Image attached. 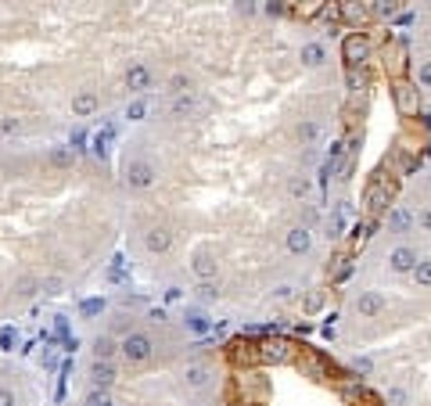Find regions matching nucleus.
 Here are the masks:
<instances>
[{
    "mask_svg": "<svg viewBox=\"0 0 431 406\" xmlns=\"http://www.w3.org/2000/svg\"><path fill=\"white\" fill-rule=\"evenodd\" d=\"M263 14H266V19H284V14H291V4H280V0H269V4H263Z\"/></svg>",
    "mask_w": 431,
    "mask_h": 406,
    "instance_id": "40",
    "label": "nucleus"
},
{
    "mask_svg": "<svg viewBox=\"0 0 431 406\" xmlns=\"http://www.w3.org/2000/svg\"><path fill=\"white\" fill-rule=\"evenodd\" d=\"M234 396H237V406H266V399H269V381L263 378L259 370H237Z\"/></svg>",
    "mask_w": 431,
    "mask_h": 406,
    "instance_id": "2",
    "label": "nucleus"
},
{
    "mask_svg": "<svg viewBox=\"0 0 431 406\" xmlns=\"http://www.w3.org/2000/svg\"><path fill=\"white\" fill-rule=\"evenodd\" d=\"M428 187H431V173H428Z\"/></svg>",
    "mask_w": 431,
    "mask_h": 406,
    "instance_id": "53",
    "label": "nucleus"
},
{
    "mask_svg": "<svg viewBox=\"0 0 431 406\" xmlns=\"http://www.w3.org/2000/svg\"><path fill=\"white\" fill-rule=\"evenodd\" d=\"M190 270H195L198 284H209V280H216L219 262H216V252H212V248H198V252H195V262H190Z\"/></svg>",
    "mask_w": 431,
    "mask_h": 406,
    "instance_id": "16",
    "label": "nucleus"
},
{
    "mask_svg": "<svg viewBox=\"0 0 431 406\" xmlns=\"http://www.w3.org/2000/svg\"><path fill=\"white\" fill-rule=\"evenodd\" d=\"M90 352H93V360H115L119 356V341L111 338V335H98L90 341Z\"/></svg>",
    "mask_w": 431,
    "mask_h": 406,
    "instance_id": "27",
    "label": "nucleus"
},
{
    "mask_svg": "<svg viewBox=\"0 0 431 406\" xmlns=\"http://www.w3.org/2000/svg\"><path fill=\"white\" fill-rule=\"evenodd\" d=\"M43 288L51 291V295H58V291H61V280H43Z\"/></svg>",
    "mask_w": 431,
    "mask_h": 406,
    "instance_id": "51",
    "label": "nucleus"
},
{
    "mask_svg": "<svg viewBox=\"0 0 431 406\" xmlns=\"http://www.w3.org/2000/svg\"><path fill=\"white\" fill-rule=\"evenodd\" d=\"M198 112V93H180L169 101V119H190Z\"/></svg>",
    "mask_w": 431,
    "mask_h": 406,
    "instance_id": "24",
    "label": "nucleus"
},
{
    "mask_svg": "<svg viewBox=\"0 0 431 406\" xmlns=\"http://www.w3.org/2000/svg\"><path fill=\"white\" fill-rule=\"evenodd\" d=\"M381 69L392 83L399 80H410V47L403 36H388L385 47H381Z\"/></svg>",
    "mask_w": 431,
    "mask_h": 406,
    "instance_id": "3",
    "label": "nucleus"
},
{
    "mask_svg": "<svg viewBox=\"0 0 431 406\" xmlns=\"http://www.w3.org/2000/svg\"><path fill=\"white\" fill-rule=\"evenodd\" d=\"M0 346L11 352V346H14V331H11V327H4V331H0Z\"/></svg>",
    "mask_w": 431,
    "mask_h": 406,
    "instance_id": "49",
    "label": "nucleus"
},
{
    "mask_svg": "<svg viewBox=\"0 0 431 406\" xmlns=\"http://www.w3.org/2000/svg\"><path fill=\"white\" fill-rule=\"evenodd\" d=\"M158 180V169L151 159H144V155H126L122 162V183L130 187V191H148V187H155Z\"/></svg>",
    "mask_w": 431,
    "mask_h": 406,
    "instance_id": "4",
    "label": "nucleus"
},
{
    "mask_svg": "<svg viewBox=\"0 0 431 406\" xmlns=\"http://www.w3.org/2000/svg\"><path fill=\"white\" fill-rule=\"evenodd\" d=\"M227 356L237 370H255L259 367V341L255 338H234L227 346Z\"/></svg>",
    "mask_w": 431,
    "mask_h": 406,
    "instance_id": "10",
    "label": "nucleus"
},
{
    "mask_svg": "<svg viewBox=\"0 0 431 406\" xmlns=\"http://www.w3.org/2000/svg\"><path fill=\"white\" fill-rule=\"evenodd\" d=\"M122 80H126V87H130L133 93H140V98H144L148 90H155V72L144 65V61H130V65H126V76H122Z\"/></svg>",
    "mask_w": 431,
    "mask_h": 406,
    "instance_id": "14",
    "label": "nucleus"
},
{
    "mask_svg": "<svg viewBox=\"0 0 431 406\" xmlns=\"http://www.w3.org/2000/svg\"><path fill=\"white\" fill-rule=\"evenodd\" d=\"M320 119H302L298 126H295V140L302 148H309V144H316V140H320Z\"/></svg>",
    "mask_w": 431,
    "mask_h": 406,
    "instance_id": "28",
    "label": "nucleus"
},
{
    "mask_svg": "<svg viewBox=\"0 0 431 406\" xmlns=\"http://www.w3.org/2000/svg\"><path fill=\"white\" fill-rule=\"evenodd\" d=\"M413 83H417V90H431V58L417 65V80Z\"/></svg>",
    "mask_w": 431,
    "mask_h": 406,
    "instance_id": "41",
    "label": "nucleus"
},
{
    "mask_svg": "<svg viewBox=\"0 0 431 406\" xmlns=\"http://www.w3.org/2000/svg\"><path fill=\"white\" fill-rule=\"evenodd\" d=\"M0 406H14V392L4 388V385H0Z\"/></svg>",
    "mask_w": 431,
    "mask_h": 406,
    "instance_id": "50",
    "label": "nucleus"
},
{
    "mask_svg": "<svg viewBox=\"0 0 431 406\" xmlns=\"http://www.w3.org/2000/svg\"><path fill=\"white\" fill-rule=\"evenodd\" d=\"M413 220H417V227H421L424 234H431V205H424L417 216H413Z\"/></svg>",
    "mask_w": 431,
    "mask_h": 406,
    "instance_id": "46",
    "label": "nucleus"
},
{
    "mask_svg": "<svg viewBox=\"0 0 431 406\" xmlns=\"http://www.w3.org/2000/svg\"><path fill=\"white\" fill-rule=\"evenodd\" d=\"M298 58H302V65H306V69H324L327 65V47L320 40H306V43H302V51H298Z\"/></svg>",
    "mask_w": 431,
    "mask_h": 406,
    "instance_id": "23",
    "label": "nucleus"
},
{
    "mask_svg": "<svg viewBox=\"0 0 431 406\" xmlns=\"http://www.w3.org/2000/svg\"><path fill=\"white\" fill-rule=\"evenodd\" d=\"M403 14V4L399 0H374L371 4V19H377V22H392V19H399Z\"/></svg>",
    "mask_w": 431,
    "mask_h": 406,
    "instance_id": "29",
    "label": "nucleus"
},
{
    "mask_svg": "<svg viewBox=\"0 0 431 406\" xmlns=\"http://www.w3.org/2000/svg\"><path fill=\"white\" fill-rule=\"evenodd\" d=\"M374 230H377V220H371V216H363V220L353 223V230H349V238H353V245H363V241H371L374 238Z\"/></svg>",
    "mask_w": 431,
    "mask_h": 406,
    "instance_id": "32",
    "label": "nucleus"
},
{
    "mask_svg": "<svg viewBox=\"0 0 431 406\" xmlns=\"http://www.w3.org/2000/svg\"><path fill=\"white\" fill-rule=\"evenodd\" d=\"M119 356L130 367H144V363H151V356H155V338L148 331H130V335H122L119 341Z\"/></svg>",
    "mask_w": 431,
    "mask_h": 406,
    "instance_id": "7",
    "label": "nucleus"
},
{
    "mask_svg": "<svg viewBox=\"0 0 431 406\" xmlns=\"http://www.w3.org/2000/svg\"><path fill=\"white\" fill-rule=\"evenodd\" d=\"M144 248H148L151 256H169V248H173V230L162 227V223H155L144 230Z\"/></svg>",
    "mask_w": 431,
    "mask_h": 406,
    "instance_id": "15",
    "label": "nucleus"
},
{
    "mask_svg": "<svg viewBox=\"0 0 431 406\" xmlns=\"http://www.w3.org/2000/svg\"><path fill=\"white\" fill-rule=\"evenodd\" d=\"M345 212V209H342ZM342 212H334L331 220H327V238H342V230H345V216Z\"/></svg>",
    "mask_w": 431,
    "mask_h": 406,
    "instance_id": "42",
    "label": "nucleus"
},
{
    "mask_svg": "<svg viewBox=\"0 0 431 406\" xmlns=\"http://www.w3.org/2000/svg\"><path fill=\"white\" fill-rule=\"evenodd\" d=\"M101 108V98H98V90H76L72 93V115L76 119H87L93 115Z\"/></svg>",
    "mask_w": 431,
    "mask_h": 406,
    "instance_id": "22",
    "label": "nucleus"
},
{
    "mask_svg": "<svg viewBox=\"0 0 431 406\" xmlns=\"http://www.w3.org/2000/svg\"><path fill=\"white\" fill-rule=\"evenodd\" d=\"M47 162H51L54 169H72V162H76L72 144H54L51 151H47Z\"/></svg>",
    "mask_w": 431,
    "mask_h": 406,
    "instance_id": "30",
    "label": "nucleus"
},
{
    "mask_svg": "<svg viewBox=\"0 0 431 406\" xmlns=\"http://www.w3.org/2000/svg\"><path fill=\"white\" fill-rule=\"evenodd\" d=\"M40 288H43V280H36V277H22V280H19V288H14V295H19V299H33Z\"/></svg>",
    "mask_w": 431,
    "mask_h": 406,
    "instance_id": "36",
    "label": "nucleus"
},
{
    "mask_svg": "<svg viewBox=\"0 0 431 406\" xmlns=\"http://www.w3.org/2000/svg\"><path fill=\"white\" fill-rule=\"evenodd\" d=\"M295 356H298V346L291 338H263L259 341V367H287V363H295Z\"/></svg>",
    "mask_w": 431,
    "mask_h": 406,
    "instance_id": "8",
    "label": "nucleus"
},
{
    "mask_svg": "<svg viewBox=\"0 0 431 406\" xmlns=\"http://www.w3.org/2000/svg\"><path fill=\"white\" fill-rule=\"evenodd\" d=\"M295 299V284H277L274 288V302H291Z\"/></svg>",
    "mask_w": 431,
    "mask_h": 406,
    "instance_id": "44",
    "label": "nucleus"
},
{
    "mask_svg": "<svg viewBox=\"0 0 431 406\" xmlns=\"http://www.w3.org/2000/svg\"><path fill=\"white\" fill-rule=\"evenodd\" d=\"M284 245H287V252H291V256H309V248H313V230H309V227H302V223L287 227Z\"/></svg>",
    "mask_w": 431,
    "mask_h": 406,
    "instance_id": "19",
    "label": "nucleus"
},
{
    "mask_svg": "<svg viewBox=\"0 0 431 406\" xmlns=\"http://www.w3.org/2000/svg\"><path fill=\"white\" fill-rule=\"evenodd\" d=\"M345 155H349V140H345V137H338V140H334V144L327 148L324 162H320V177H324V180L338 177V169H342V162H345Z\"/></svg>",
    "mask_w": 431,
    "mask_h": 406,
    "instance_id": "18",
    "label": "nucleus"
},
{
    "mask_svg": "<svg viewBox=\"0 0 431 406\" xmlns=\"http://www.w3.org/2000/svg\"><path fill=\"white\" fill-rule=\"evenodd\" d=\"M395 180L385 173V169H377V173L366 180L363 187V216H371V220H377L381 212H388L395 205Z\"/></svg>",
    "mask_w": 431,
    "mask_h": 406,
    "instance_id": "1",
    "label": "nucleus"
},
{
    "mask_svg": "<svg viewBox=\"0 0 431 406\" xmlns=\"http://www.w3.org/2000/svg\"><path fill=\"white\" fill-rule=\"evenodd\" d=\"M184 385L190 388V392H201V388H209V385H212V367H209V363H187Z\"/></svg>",
    "mask_w": 431,
    "mask_h": 406,
    "instance_id": "21",
    "label": "nucleus"
},
{
    "mask_svg": "<svg viewBox=\"0 0 431 406\" xmlns=\"http://www.w3.org/2000/svg\"><path fill=\"white\" fill-rule=\"evenodd\" d=\"M385 227H388V234H410L413 227H417V220H413V212L406 205H392L385 212Z\"/></svg>",
    "mask_w": 431,
    "mask_h": 406,
    "instance_id": "20",
    "label": "nucleus"
},
{
    "mask_svg": "<svg viewBox=\"0 0 431 406\" xmlns=\"http://www.w3.org/2000/svg\"><path fill=\"white\" fill-rule=\"evenodd\" d=\"M184 324H187V327H190V331H195V335H209V331H212V320L205 317L201 309H187Z\"/></svg>",
    "mask_w": 431,
    "mask_h": 406,
    "instance_id": "35",
    "label": "nucleus"
},
{
    "mask_svg": "<svg viewBox=\"0 0 431 406\" xmlns=\"http://www.w3.org/2000/svg\"><path fill=\"white\" fill-rule=\"evenodd\" d=\"M338 11V22H345L353 33H363L366 22H371V4H356V0H345V4H334Z\"/></svg>",
    "mask_w": 431,
    "mask_h": 406,
    "instance_id": "13",
    "label": "nucleus"
},
{
    "mask_svg": "<svg viewBox=\"0 0 431 406\" xmlns=\"http://www.w3.org/2000/svg\"><path fill=\"white\" fill-rule=\"evenodd\" d=\"M353 309H356V313H360L363 320H377V317L388 309V299H385V291L366 288V291H360L356 299H353Z\"/></svg>",
    "mask_w": 431,
    "mask_h": 406,
    "instance_id": "11",
    "label": "nucleus"
},
{
    "mask_svg": "<svg viewBox=\"0 0 431 406\" xmlns=\"http://www.w3.org/2000/svg\"><path fill=\"white\" fill-rule=\"evenodd\" d=\"M298 306H302V317H316V313L327 306V291H324V288H309V291L298 299Z\"/></svg>",
    "mask_w": 431,
    "mask_h": 406,
    "instance_id": "25",
    "label": "nucleus"
},
{
    "mask_svg": "<svg viewBox=\"0 0 431 406\" xmlns=\"http://www.w3.org/2000/svg\"><path fill=\"white\" fill-rule=\"evenodd\" d=\"M327 8L324 4H306V8H291V14H298V19H320Z\"/></svg>",
    "mask_w": 431,
    "mask_h": 406,
    "instance_id": "43",
    "label": "nucleus"
},
{
    "mask_svg": "<svg viewBox=\"0 0 431 406\" xmlns=\"http://www.w3.org/2000/svg\"><path fill=\"white\" fill-rule=\"evenodd\" d=\"M195 291H198V299H201V302H212V299H216V295H219V288L212 284V280H209V284H198Z\"/></svg>",
    "mask_w": 431,
    "mask_h": 406,
    "instance_id": "45",
    "label": "nucleus"
},
{
    "mask_svg": "<svg viewBox=\"0 0 431 406\" xmlns=\"http://www.w3.org/2000/svg\"><path fill=\"white\" fill-rule=\"evenodd\" d=\"M353 370H356V374H363V378H366V374L374 370V363L366 360V356H356V360H353Z\"/></svg>",
    "mask_w": 431,
    "mask_h": 406,
    "instance_id": "48",
    "label": "nucleus"
},
{
    "mask_svg": "<svg viewBox=\"0 0 431 406\" xmlns=\"http://www.w3.org/2000/svg\"><path fill=\"white\" fill-rule=\"evenodd\" d=\"M381 399H385V406H413V396H410L406 385H388Z\"/></svg>",
    "mask_w": 431,
    "mask_h": 406,
    "instance_id": "34",
    "label": "nucleus"
},
{
    "mask_svg": "<svg viewBox=\"0 0 431 406\" xmlns=\"http://www.w3.org/2000/svg\"><path fill=\"white\" fill-rule=\"evenodd\" d=\"M410 277H413V284H417V288H431V259H421L417 270H413Z\"/></svg>",
    "mask_w": 431,
    "mask_h": 406,
    "instance_id": "37",
    "label": "nucleus"
},
{
    "mask_svg": "<svg viewBox=\"0 0 431 406\" xmlns=\"http://www.w3.org/2000/svg\"><path fill=\"white\" fill-rule=\"evenodd\" d=\"M166 93L169 98H180V93H195V80H190L187 72H173L166 80Z\"/></svg>",
    "mask_w": 431,
    "mask_h": 406,
    "instance_id": "31",
    "label": "nucleus"
},
{
    "mask_svg": "<svg viewBox=\"0 0 431 406\" xmlns=\"http://www.w3.org/2000/svg\"><path fill=\"white\" fill-rule=\"evenodd\" d=\"M83 406H115V403H111V392H101V388H90V392H87V399H83Z\"/></svg>",
    "mask_w": 431,
    "mask_h": 406,
    "instance_id": "39",
    "label": "nucleus"
},
{
    "mask_svg": "<svg viewBox=\"0 0 431 406\" xmlns=\"http://www.w3.org/2000/svg\"><path fill=\"white\" fill-rule=\"evenodd\" d=\"M417 262H421V256H417V248L413 245H395L392 252H388V270L395 273V277H410L413 270H417Z\"/></svg>",
    "mask_w": 431,
    "mask_h": 406,
    "instance_id": "12",
    "label": "nucleus"
},
{
    "mask_svg": "<svg viewBox=\"0 0 431 406\" xmlns=\"http://www.w3.org/2000/svg\"><path fill=\"white\" fill-rule=\"evenodd\" d=\"M392 104H395V112L403 115V119H417L421 112V90L413 80H399L392 83Z\"/></svg>",
    "mask_w": 431,
    "mask_h": 406,
    "instance_id": "9",
    "label": "nucleus"
},
{
    "mask_svg": "<svg viewBox=\"0 0 431 406\" xmlns=\"http://www.w3.org/2000/svg\"><path fill=\"white\" fill-rule=\"evenodd\" d=\"M342 61H345V69H366L374 61V40L371 33H345L342 40Z\"/></svg>",
    "mask_w": 431,
    "mask_h": 406,
    "instance_id": "5",
    "label": "nucleus"
},
{
    "mask_svg": "<svg viewBox=\"0 0 431 406\" xmlns=\"http://www.w3.org/2000/svg\"><path fill=\"white\" fill-rule=\"evenodd\" d=\"M180 295H184V288H169V291H166V299H169V302H177Z\"/></svg>",
    "mask_w": 431,
    "mask_h": 406,
    "instance_id": "52",
    "label": "nucleus"
},
{
    "mask_svg": "<svg viewBox=\"0 0 431 406\" xmlns=\"http://www.w3.org/2000/svg\"><path fill=\"white\" fill-rule=\"evenodd\" d=\"M345 87L353 98H366V90H371V76L366 69H345Z\"/></svg>",
    "mask_w": 431,
    "mask_h": 406,
    "instance_id": "26",
    "label": "nucleus"
},
{
    "mask_svg": "<svg viewBox=\"0 0 431 406\" xmlns=\"http://www.w3.org/2000/svg\"><path fill=\"white\" fill-rule=\"evenodd\" d=\"M295 367L302 370V378H313V381H331V378H338V381H342L338 367H334L320 349H298Z\"/></svg>",
    "mask_w": 431,
    "mask_h": 406,
    "instance_id": "6",
    "label": "nucleus"
},
{
    "mask_svg": "<svg viewBox=\"0 0 431 406\" xmlns=\"http://www.w3.org/2000/svg\"><path fill=\"white\" fill-rule=\"evenodd\" d=\"M309 177L306 173H295V177H287V194H291L295 201H302V205H306V198H309Z\"/></svg>",
    "mask_w": 431,
    "mask_h": 406,
    "instance_id": "33",
    "label": "nucleus"
},
{
    "mask_svg": "<svg viewBox=\"0 0 431 406\" xmlns=\"http://www.w3.org/2000/svg\"><path fill=\"white\" fill-rule=\"evenodd\" d=\"M0 133H8V137L22 133V122L19 119H0Z\"/></svg>",
    "mask_w": 431,
    "mask_h": 406,
    "instance_id": "47",
    "label": "nucleus"
},
{
    "mask_svg": "<svg viewBox=\"0 0 431 406\" xmlns=\"http://www.w3.org/2000/svg\"><path fill=\"white\" fill-rule=\"evenodd\" d=\"M87 378H90V388H101V392H111V385H115V363L111 360H93L90 370H87Z\"/></svg>",
    "mask_w": 431,
    "mask_h": 406,
    "instance_id": "17",
    "label": "nucleus"
},
{
    "mask_svg": "<svg viewBox=\"0 0 431 406\" xmlns=\"http://www.w3.org/2000/svg\"><path fill=\"white\" fill-rule=\"evenodd\" d=\"M144 115H148V101H144V98H137V101L126 104V119H130V122H140Z\"/></svg>",
    "mask_w": 431,
    "mask_h": 406,
    "instance_id": "38",
    "label": "nucleus"
}]
</instances>
